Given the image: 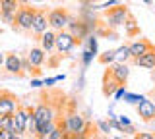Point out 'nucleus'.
<instances>
[{
  "label": "nucleus",
  "instance_id": "obj_1",
  "mask_svg": "<svg viewBox=\"0 0 155 139\" xmlns=\"http://www.w3.org/2000/svg\"><path fill=\"white\" fill-rule=\"evenodd\" d=\"M62 128L66 131V137H72V139H78V137H85L89 135V124L84 116H80L78 112H68L64 120H62Z\"/></svg>",
  "mask_w": 155,
  "mask_h": 139
},
{
  "label": "nucleus",
  "instance_id": "obj_2",
  "mask_svg": "<svg viewBox=\"0 0 155 139\" xmlns=\"http://www.w3.org/2000/svg\"><path fill=\"white\" fill-rule=\"evenodd\" d=\"M128 16H130V12H128V8L122 6V4H114V6H110L109 10L105 12V25L109 27V29H118V27H124V23L126 20H128Z\"/></svg>",
  "mask_w": 155,
  "mask_h": 139
},
{
  "label": "nucleus",
  "instance_id": "obj_3",
  "mask_svg": "<svg viewBox=\"0 0 155 139\" xmlns=\"http://www.w3.org/2000/svg\"><path fill=\"white\" fill-rule=\"evenodd\" d=\"M35 8L27 6V4H23V6L18 8L16 12V23H14V29H21V31H31V25H33V17H35Z\"/></svg>",
  "mask_w": 155,
  "mask_h": 139
},
{
  "label": "nucleus",
  "instance_id": "obj_4",
  "mask_svg": "<svg viewBox=\"0 0 155 139\" xmlns=\"http://www.w3.org/2000/svg\"><path fill=\"white\" fill-rule=\"evenodd\" d=\"M78 45L76 37L72 35L68 29H60L56 31V39H54V50L58 54H68V52L74 50V46Z\"/></svg>",
  "mask_w": 155,
  "mask_h": 139
},
{
  "label": "nucleus",
  "instance_id": "obj_5",
  "mask_svg": "<svg viewBox=\"0 0 155 139\" xmlns=\"http://www.w3.org/2000/svg\"><path fill=\"white\" fill-rule=\"evenodd\" d=\"M48 17V27L54 31H60V29H66L68 25V20H70V14H68L64 8H54L47 14Z\"/></svg>",
  "mask_w": 155,
  "mask_h": 139
},
{
  "label": "nucleus",
  "instance_id": "obj_6",
  "mask_svg": "<svg viewBox=\"0 0 155 139\" xmlns=\"http://www.w3.org/2000/svg\"><path fill=\"white\" fill-rule=\"evenodd\" d=\"M107 75H110L116 83L120 85H126V81L130 77V68L126 66V62H113V64H109V68H107Z\"/></svg>",
  "mask_w": 155,
  "mask_h": 139
},
{
  "label": "nucleus",
  "instance_id": "obj_7",
  "mask_svg": "<svg viewBox=\"0 0 155 139\" xmlns=\"http://www.w3.org/2000/svg\"><path fill=\"white\" fill-rule=\"evenodd\" d=\"M33 112H35V122H37V128H39V126H43L45 122L56 120V112H54V108H52L48 103H41V104H37V106L33 108Z\"/></svg>",
  "mask_w": 155,
  "mask_h": 139
},
{
  "label": "nucleus",
  "instance_id": "obj_8",
  "mask_svg": "<svg viewBox=\"0 0 155 139\" xmlns=\"http://www.w3.org/2000/svg\"><path fill=\"white\" fill-rule=\"evenodd\" d=\"M18 106L19 100L16 95L8 93V91H0V114H14Z\"/></svg>",
  "mask_w": 155,
  "mask_h": 139
},
{
  "label": "nucleus",
  "instance_id": "obj_9",
  "mask_svg": "<svg viewBox=\"0 0 155 139\" xmlns=\"http://www.w3.org/2000/svg\"><path fill=\"white\" fill-rule=\"evenodd\" d=\"M25 124H27V108L19 104L14 112V128H12L18 137L25 135Z\"/></svg>",
  "mask_w": 155,
  "mask_h": 139
},
{
  "label": "nucleus",
  "instance_id": "obj_10",
  "mask_svg": "<svg viewBox=\"0 0 155 139\" xmlns=\"http://www.w3.org/2000/svg\"><path fill=\"white\" fill-rule=\"evenodd\" d=\"M136 110H138V116L143 120V122H153L155 120V103L151 99L145 97L140 104H136Z\"/></svg>",
  "mask_w": 155,
  "mask_h": 139
},
{
  "label": "nucleus",
  "instance_id": "obj_11",
  "mask_svg": "<svg viewBox=\"0 0 155 139\" xmlns=\"http://www.w3.org/2000/svg\"><path fill=\"white\" fill-rule=\"evenodd\" d=\"M4 68H6L8 74H14V75H21L23 70H21V58L16 54V52H10L4 58Z\"/></svg>",
  "mask_w": 155,
  "mask_h": 139
},
{
  "label": "nucleus",
  "instance_id": "obj_12",
  "mask_svg": "<svg viewBox=\"0 0 155 139\" xmlns=\"http://www.w3.org/2000/svg\"><path fill=\"white\" fill-rule=\"evenodd\" d=\"M48 29V17H47V12L43 10H37L35 12V17H33V25H31V31L39 37L41 33H45Z\"/></svg>",
  "mask_w": 155,
  "mask_h": 139
},
{
  "label": "nucleus",
  "instance_id": "obj_13",
  "mask_svg": "<svg viewBox=\"0 0 155 139\" xmlns=\"http://www.w3.org/2000/svg\"><path fill=\"white\" fill-rule=\"evenodd\" d=\"M134 64L140 66V68H145V70H153L155 68V46H151L149 50H145L142 56L134 58Z\"/></svg>",
  "mask_w": 155,
  "mask_h": 139
},
{
  "label": "nucleus",
  "instance_id": "obj_14",
  "mask_svg": "<svg viewBox=\"0 0 155 139\" xmlns=\"http://www.w3.org/2000/svg\"><path fill=\"white\" fill-rule=\"evenodd\" d=\"M54 39H56V31H54V29H51V27H48L45 33H41V35H39V41H41V49L45 50L47 54L54 50Z\"/></svg>",
  "mask_w": 155,
  "mask_h": 139
},
{
  "label": "nucleus",
  "instance_id": "obj_15",
  "mask_svg": "<svg viewBox=\"0 0 155 139\" xmlns=\"http://www.w3.org/2000/svg\"><path fill=\"white\" fill-rule=\"evenodd\" d=\"M45 54L47 52L43 50L41 46H33L27 54V60H29V64H31V68H41V66L45 64V58H47Z\"/></svg>",
  "mask_w": 155,
  "mask_h": 139
},
{
  "label": "nucleus",
  "instance_id": "obj_16",
  "mask_svg": "<svg viewBox=\"0 0 155 139\" xmlns=\"http://www.w3.org/2000/svg\"><path fill=\"white\" fill-rule=\"evenodd\" d=\"M130 58H138V56H142L143 54V52L145 50H149V49H151V43H149V41H145V39H140V41H134V43H130Z\"/></svg>",
  "mask_w": 155,
  "mask_h": 139
},
{
  "label": "nucleus",
  "instance_id": "obj_17",
  "mask_svg": "<svg viewBox=\"0 0 155 139\" xmlns=\"http://www.w3.org/2000/svg\"><path fill=\"white\" fill-rule=\"evenodd\" d=\"M56 120H51V122H45V124H43V126H39L37 128V135L35 137H41V139H47L48 135H51V133H52V129H54L56 128Z\"/></svg>",
  "mask_w": 155,
  "mask_h": 139
},
{
  "label": "nucleus",
  "instance_id": "obj_18",
  "mask_svg": "<svg viewBox=\"0 0 155 139\" xmlns=\"http://www.w3.org/2000/svg\"><path fill=\"white\" fill-rule=\"evenodd\" d=\"M25 135H37V122H35V112H33V108H27Z\"/></svg>",
  "mask_w": 155,
  "mask_h": 139
},
{
  "label": "nucleus",
  "instance_id": "obj_19",
  "mask_svg": "<svg viewBox=\"0 0 155 139\" xmlns=\"http://www.w3.org/2000/svg\"><path fill=\"white\" fill-rule=\"evenodd\" d=\"M124 33H126L128 37H136V35H140V27H138V23H136V20H134L132 14L128 16V20H126V23H124Z\"/></svg>",
  "mask_w": 155,
  "mask_h": 139
},
{
  "label": "nucleus",
  "instance_id": "obj_20",
  "mask_svg": "<svg viewBox=\"0 0 155 139\" xmlns=\"http://www.w3.org/2000/svg\"><path fill=\"white\" fill-rule=\"evenodd\" d=\"M120 83H116V81L110 77V75H107L105 74V79H103V95L105 97H110V95L116 91V87H118Z\"/></svg>",
  "mask_w": 155,
  "mask_h": 139
},
{
  "label": "nucleus",
  "instance_id": "obj_21",
  "mask_svg": "<svg viewBox=\"0 0 155 139\" xmlns=\"http://www.w3.org/2000/svg\"><path fill=\"white\" fill-rule=\"evenodd\" d=\"M18 0H0V12H18Z\"/></svg>",
  "mask_w": 155,
  "mask_h": 139
},
{
  "label": "nucleus",
  "instance_id": "obj_22",
  "mask_svg": "<svg viewBox=\"0 0 155 139\" xmlns=\"http://www.w3.org/2000/svg\"><path fill=\"white\" fill-rule=\"evenodd\" d=\"M97 60H99V64H103V66H109V64H113V62L116 60V56H114V50H105L103 54H97Z\"/></svg>",
  "mask_w": 155,
  "mask_h": 139
},
{
  "label": "nucleus",
  "instance_id": "obj_23",
  "mask_svg": "<svg viewBox=\"0 0 155 139\" xmlns=\"http://www.w3.org/2000/svg\"><path fill=\"white\" fill-rule=\"evenodd\" d=\"M114 56H116V62H126L130 58V46L128 45H122L114 50Z\"/></svg>",
  "mask_w": 155,
  "mask_h": 139
},
{
  "label": "nucleus",
  "instance_id": "obj_24",
  "mask_svg": "<svg viewBox=\"0 0 155 139\" xmlns=\"http://www.w3.org/2000/svg\"><path fill=\"white\" fill-rule=\"evenodd\" d=\"M122 99H124V103H128V104H140L145 97L143 95H136V93H128V91H126V95Z\"/></svg>",
  "mask_w": 155,
  "mask_h": 139
},
{
  "label": "nucleus",
  "instance_id": "obj_25",
  "mask_svg": "<svg viewBox=\"0 0 155 139\" xmlns=\"http://www.w3.org/2000/svg\"><path fill=\"white\" fill-rule=\"evenodd\" d=\"M85 49H89V50L97 56V37H95V35H91V33L85 37Z\"/></svg>",
  "mask_w": 155,
  "mask_h": 139
},
{
  "label": "nucleus",
  "instance_id": "obj_26",
  "mask_svg": "<svg viewBox=\"0 0 155 139\" xmlns=\"http://www.w3.org/2000/svg\"><path fill=\"white\" fill-rule=\"evenodd\" d=\"M48 139H66V131L62 128V124H56V128L52 129V133L48 135Z\"/></svg>",
  "mask_w": 155,
  "mask_h": 139
},
{
  "label": "nucleus",
  "instance_id": "obj_27",
  "mask_svg": "<svg viewBox=\"0 0 155 139\" xmlns=\"http://www.w3.org/2000/svg\"><path fill=\"white\" fill-rule=\"evenodd\" d=\"M97 129H99L101 133H105V135H109V133L113 131V128H110V122H109V120H99V122H97Z\"/></svg>",
  "mask_w": 155,
  "mask_h": 139
},
{
  "label": "nucleus",
  "instance_id": "obj_28",
  "mask_svg": "<svg viewBox=\"0 0 155 139\" xmlns=\"http://www.w3.org/2000/svg\"><path fill=\"white\" fill-rule=\"evenodd\" d=\"M0 20L8 25H14L16 23V12H0Z\"/></svg>",
  "mask_w": 155,
  "mask_h": 139
},
{
  "label": "nucleus",
  "instance_id": "obj_29",
  "mask_svg": "<svg viewBox=\"0 0 155 139\" xmlns=\"http://www.w3.org/2000/svg\"><path fill=\"white\" fill-rule=\"evenodd\" d=\"M93 58H95V54H93V52H91L89 49H84V52H81V64H84L85 68L91 64V62H93Z\"/></svg>",
  "mask_w": 155,
  "mask_h": 139
},
{
  "label": "nucleus",
  "instance_id": "obj_30",
  "mask_svg": "<svg viewBox=\"0 0 155 139\" xmlns=\"http://www.w3.org/2000/svg\"><path fill=\"white\" fill-rule=\"evenodd\" d=\"M126 95V85H118V87H116V91L113 93V97H114V103H118L120 99H122Z\"/></svg>",
  "mask_w": 155,
  "mask_h": 139
},
{
  "label": "nucleus",
  "instance_id": "obj_31",
  "mask_svg": "<svg viewBox=\"0 0 155 139\" xmlns=\"http://www.w3.org/2000/svg\"><path fill=\"white\" fill-rule=\"evenodd\" d=\"M116 120L120 122V126H122V128H126V126H130V124H132V122H130V120L126 118V116H116ZM120 131H122V129H120Z\"/></svg>",
  "mask_w": 155,
  "mask_h": 139
},
{
  "label": "nucleus",
  "instance_id": "obj_32",
  "mask_svg": "<svg viewBox=\"0 0 155 139\" xmlns=\"http://www.w3.org/2000/svg\"><path fill=\"white\" fill-rule=\"evenodd\" d=\"M136 137H140V139H155L153 133H136Z\"/></svg>",
  "mask_w": 155,
  "mask_h": 139
},
{
  "label": "nucleus",
  "instance_id": "obj_33",
  "mask_svg": "<svg viewBox=\"0 0 155 139\" xmlns=\"http://www.w3.org/2000/svg\"><path fill=\"white\" fill-rule=\"evenodd\" d=\"M41 85H43V81H41V79H37V77H33V79H31V87H35V89H37V87H41Z\"/></svg>",
  "mask_w": 155,
  "mask_h": 139
},
{
  "label": "nucleus",
  "instance_id": "obj_34",
  "mask_svg": "<svg viewBox=\"0 0 155 139\" xmlns=\"http://www.w3.org/2000/svg\"><path fill=\"white\" fill-rule=\"evenodd\" d=\"M56 77H48V79H43V85H54L56 83Z\"/></svg>",
  "mask_w": 155,
  "mask_h": 139
},
{
  "label": "nucleus",
  "instance_id": "obj_35",
  "mask_svg": "<svg viewBox=\"0 0 155 139\" xmlns=\"http://www.w3.org/2000/svg\"><path fill=\"white\" fill-rule=\"evenodd\" d=\"M4 58H6V54H4V52H0V68L4 66Z\"/></svg>",
  "mask_w": 155,
  "mask_h": 139
},
{
  "label": "nucleus",
  "instance_id": "obj_36",
  "mask_svg": "<svg viewBox=\"0 0 155 139\" xmlns=\"http://www.w3.org/2000/svg\"><path fill=\"white\" fill-rule=\"evenodd\" d=\"M149 99H151V100H153V103H155V89L151 91V95H149Z\"/></svg>",
  "mask_w": 155,
  "mask_h": 139
},
{
  "label": "nucleus",
  "instance_id": "obj_37",
  "mask_svg": "<svg viewBox=\"0 0 155 139\" xmlns=\"http://www.w3.org/2000/svg\"><path fill=\"white\" fill-rule=\"evenodd\" d=\"M143 2H145V4H149V6H151V4H153V0H143Z\"/></svg>",
  "mask_w": 155,
  "mask_h": 139
},
{
  "label": "nucleus",
  "instance_id": "obj_38",
  "mask_svg": "<svg viewBox=\"0 0 155 139\" xmlns=\"http://www.w3.org/2000/svg\"><path fill=\"white\" fill-rule=\"evenodd\" d=\"M151 79L155 81V68H153V71H151Z\"/></svg>",
  "mask_w": 155,
  "mask_h": 139
},
{
  "label": "nucleus",
  "instance_id": "obj_39",
  "mask_svg": "<svg viewBox=\"0 0 155 139\" xmlns=\"http://www.w3.org/2000/svg\"><path fill=\"white\" fill-rule=\"evenodd\" d=\"M91 2H101V0H91Z\"/></svg>",
  "mask_w": 155,
  "mask_h": 139
},
{
  "label": "nucleus",
  "instance_id": "obj_40",
  "mask_svg": "<svg viewBox=\"0 0 155 139\" xmlns=\"http://www.w3.org/2000/svg\"><path fill=\"white\" fill-rule=\"evenodd\" d=\"M0 116H2V114H0Z\"/></svg>",
  "mask_w": 155,
  "mask_h": 139
}]
</instances>
